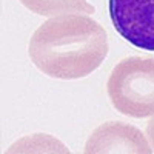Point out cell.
<instances>
[{
  "mask_svg": "<svg viewBox=\"0 0 154 154\" xmlns=\"http://www.w3.org/2000/svg\"><path fill=\"white\" fill-rule=\"evenodd\" d=\"M108 35L94 19L60 14L38 26L29 40V59L54 79H82L96 71L108 56Z\"/></svg>",
  "mask_w": 154,
  "mask_h": 154,
  "instance_id": "1",
  "label": "cell"
},
{
  "mask_svg": "<svg viewBox=\"0 0 154 154\" xmlns=\"http://www.w3.org/2000/svg\"><path fill=\"white\" fill-rule=\"evenodd\" d=\"M112 106L123 116L143 119L154 116V57H125L116 65L106 83Z\"/></svg>",
  "mask_w": 154,
  "mask_h": 154,
  "instance_id": "2",
  "label": "cell"
},
{
  "mask_svg": "<svg viewBox=\"0 0 154 154\" xmlns=\"http://www.w3.org/2000/svg\"><path fill=\"white\" fill-rule=\"evenodd\" d=\"M114 29L139 49L154 51V0H108Z\"/></svg>",
  "mask_w": 154,
  "mask_h": 154,
  "instance_id": "3",
  "label": "cell"
},
{
  "mask_svg": "<svg viewBox=\"0 0 154 154\" xmlns=\"http://www.w3.org/2000/svg\"><path fill=\"white\" fill-rule=\"evenodd\" d=\"M86 154H116V152H137L151 154L152 148L145 134L139 128L122 123L106 122L97 126L85 143Z\"/></svg>",
  "mask_w": 154,
  "mask_h": 154,
  "instance_id": "4",
  "label": "cell"
},
{
  "mask_svg": "<svg viewBox=\"0 0 154 154\" xmlns=\"http://www.w3.org/2000/svg\"><path fill=\"white\" fill-rule=\"evenodd\" d=\"M31 12L54 17L68 12H94V6L86 0H19Z\"/></svg>",
  "mask_w": 154,
  "mask_h": 154,
  "instance_id": "5",
  "label": "cell"
},
{
  "mask_svg": "<svg viewBox=\"0 0 154 154\" xmlns=\"http://www.w3.org/2000/svg\"><path fill=\"white\" fill-rule=\"evenodd\" d=\"M146 137H148L149 143H151V148L154 151V116L151 117V120L146 123Z\"/></svg>",
  "mask_w": 154,
  "mask_h": 154,
  "instance_id": "6",
  "label": "cell"
}]
</instances>
